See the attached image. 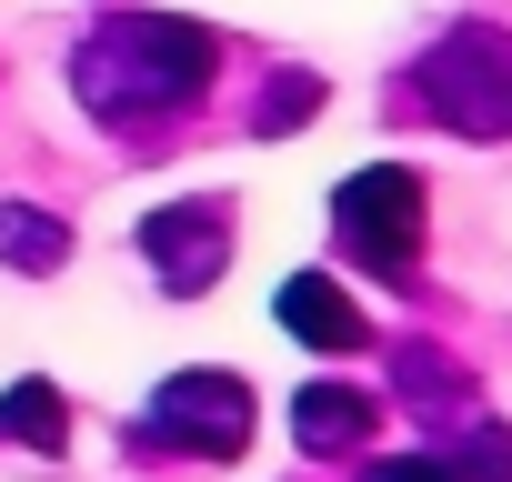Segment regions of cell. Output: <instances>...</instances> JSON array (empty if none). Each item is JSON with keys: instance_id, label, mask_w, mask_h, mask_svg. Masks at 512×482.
<instances>
[{"instance_id": "6da1fadb", "label": "cell", "mask_w": 512, "mask_h": 482, "mask_svg": "<svg viewBox=\"0 0 512 482\" xmlns=\"http://www.w3.org/2000/svg\"><path fill=\"white\" fill-rule=\"evenodd\" d=\"M221 71V41L181 11H111L81 51H71V91L91 121H161L191 111Z\"/></svg>"}, {"instance_id": "7a4b0ae2", "label": "cell", "mask_w": 512, "mask_h": 482, "mask_svg": "<svg viewBox=\"0 0 512 482\" xmlns=\"http://www.w3.org/2000/svg\"><path fill=\"white\" fill-rule=\"evenodd\" d=\"M412 91H422V111H432L442 131H472V141L512 131V31H492V21L442 31V41L422 51Z\"/></svg>"}, {"instance_id": "3957f363", "label": "cell", "mask_w": 512, "mask_h": 482, "mask_svg": "<svg viewBox=\"0 0 512 482\" xmlns=\"http://www.w3.org/2000/svg\"><path fill=\"white\" fill-rule=\"evenodd\" d=\"M332 241H342V262H352V272L402 282V272L422 262V171H402V161L352 171L342 201H332Z\"/></svg>"}, {"instance_id": "277c9868", "label": "cell", "mask_w": 512, "mask_h": 482, "mask_svg": "<svg viewBox=\"0 0 512 482\" xmlns=\"http://www.w3.org/2000/svg\"><path fill=\"white\" fill-rule=\"evenodd\" d=\"M141 432L161 452H201V462H231L251 442V392L231 372H171L151 402H141Z\"/></svg>"}, {"instance_id": "5b68a950", "label": "cell", "mask_w": 512, "mask_h": 482, "mask_svg": "<svg viewBox=\"0 0 512 482\" xmlns=\"http://www.w3.org/2000/svg\"><path fill=\"white\" fill-rule=\"evenodd\" d=\"M131 241H141L151 282L191 302V292H211V282H221V262H231V201H211V191H191V201H161V211H151Z\"/></svg>"}, {"instance_id": "8992f818", "label": "cell", "mask_w": 512, "mask_h": 482, "mask_svg": "<svg viewBox=\"0 0 512 482\" xmlns=\"http://www.w3.org/2000/svg\"><path fill=\"white\" fill-rule=\"evenodd\" d=\"M282 332H302L312 352H362L372 342V322L342 302V282H322V272H292L282 282Z\"/></svg>"}, {"instance_id": "52a82bcc", "label": "cell", "mask_w": 512, "mask_h": 482, "mask_svg": "<svg viewBox=\"0 0 512 482\" xmlns=\"http://www.w3.org/2000/svg\"><path fill=\"white\" fill-rule=\"evenodd\" d=\"M372 422H382V402L372 392H342V382H302V402H292L302 452H352V442H372Z\"/></svg>"}, {"instance_id": "ba28073f", "label": "cell", "mask_w": 512, "mask_h": 482, "mask_svg": "<svg viewBox=\"0 0 512 482\" xmlns=\"http://www.w3.org/2000/svg\"><path fill=\"white\" fill-rule=\"evenodd\" d=\"M362 482H512V432H482L472 452H392Z\"/></svg>"}, {"instance_id": "9c48e42d", "label": "cell", "mask_w": 512, "mask_h": 482, "mask_svg": "<svg viewBox=\"0 0 512 482\" xmlns=\"http://www.w3.org/2000/svg\"><path fill=\"white\" fill-rule=\"evenodd\" d=\"M0 262L11 272H61L71 262V221H51L41 201H0Z\"/></svg>"}, {"instance_id": "30bf717a", "label": "cell", "mask_w": 512, "mask_h": 482, "mask_svg": "<svg viewBox=\"0 0 512 482\" xmlns=\"http://www.w3.org/2000/svg\"><path fill=\"white\" fill-rule=\"evenodd\" d=\"M0 442H21V452H61V442H71V412H61V392H51L41 372L0 392Z\"/></svg>"}, {"instance_id": "8fae6325", "label": "cell", "mask_w": 512, "mask_h": 482, "mask_svg": "<svg viewBox=\"0 0 512 482\" xmlns=\"http://www.w3.org/2000/svg\"><path fill=\"white\" fill-rule=\"evenodd\" d=\"M322 111V71H272V91H262V121H251V131H262V141H282V131H302Z\"/></svg>"}]
</instances>
